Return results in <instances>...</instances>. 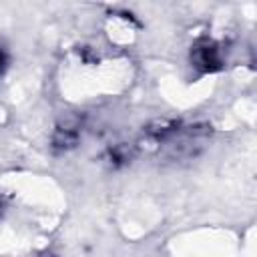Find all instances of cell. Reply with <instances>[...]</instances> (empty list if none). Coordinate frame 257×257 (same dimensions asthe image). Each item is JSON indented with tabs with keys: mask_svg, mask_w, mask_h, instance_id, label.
<instances>
[{
	"mask_svg": "<svg viewBox=\"0 0 257 257\" xmlns=\"http://www.w3.org/2000/svg\"><path fill=\"white\" fill-rule=\"evenodd\" d=\"M193 60L197 66H201L203 70H215L221 64V54L215 42L211 40H203L193 48Z\"/></svg>",
	"mask_w": 257,
	"mask_h": 257,
	"instance_id": "obj_1",
	"label": "cell"
}]
</instances>
